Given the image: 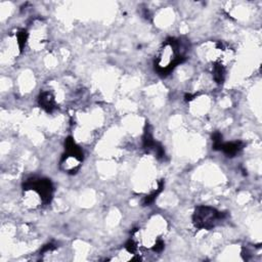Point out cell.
<instances>
[{"instance_id":"52a82bcc","label":"cell","mask_w":262,"mask_h":262,"mask_svg":"<svg viewBox=\"0 0 262 262\" xmlns=\"http://www.w3.org/2000/svg\"><path fill=\"white\" fill-rule=\"evenodd\" d=\"M39 104L47 113H51L55 108V101L53 95L48 91L42 92L39 96Z\"/></svg>"},{"instance_id":"8992f818","label":"cell","mask_w":262,"mask_h":262,"mask_svg":"<svg viewBox=\"0 0 262 262\" xmlns=\"http://www.w3.org/2000/svg\"><path fill=\"white\" fill-rule=\"evenodd\" d=\"M244 148V143L242 141H231V142H222L218 149L222 150L227 157L236 156Z\"/></svg>"},{"instance_id":"3957f363","label":"cell","mask_w":262,"mask_h":262,"mask_svg":"<svg viewBox=\"0 0 262 262\" xmlns=\"http://www.w3.org/2000/svg\"><path fill=\"white\" fill-rule=\"evenodd\" d=\"M64 147L66 152L61 158L60 166L71 174L76 173L80 167V163L83 161V151L71 136L66 139Z\"/></svg>"},{"instance_id":"ba28073f","label":"cell","mask_w":262,"mask_h":262,"mask_svg":"<svg viewBox=\"0 0 262 262\" xmlns=\"http://www.w3.org/2000/svg\"><path fill=\"white\" fill-rule=\"evenodd\" d=\"M212 73H213V78L217 83H219V84L223 83V81L225 79L226 71H225V68L220 62H214Z\"/></svg>"},{"instance_id":"277c9868","label":"cell","mask_w":262,"mask_h":262,"mask_svg":"<svg viewBox=\"0 0 262 262\" xmlns=\"http://www.w3.org/2000/svg\"><path fill=\"white\" fill-rule=\"evenodd\" d=\"M24 190H31L35 192L41 203L47 205L51 202L53 195V185L47 178H29L24 184Z\"/></svg>"},{"instance_id":"30bf717a","label":"cell","mask_w":262,"mask_h":262,"mask_svg":"<svg viewBox=\"0 0 262 262\" xmlns=\"http://www.w3.org/2000/svg\"><path fill=\"white\" fill-rule=\"evenodd\" d=\"M27 40H28V32L26 30H20L16 34V43H17L18 48H19L20 51L24 49Z\"/></svg>"},{"instance_id":"5b68a950","label":"cell","mask_w":262,"mask_h":262,"mask_svg":"<svg viewBox=\"0 0 262 262\" xmlns=\"http://www.w3.org/2000/svg\"><path fill=\"white\" fill-rule=\"evenodd\" d=\"M142 144H143V148L146 151H154L157 158L161 159L165 156L164 147L159 142L155 141L151 130H150V126L148 124L145 125L144 134L142 136Z\"/></svg>"},{"instance_id":"7a4b0ae2","label":"cell","mask_w":262,"mask_h":262,"mask_svg":"<svg viewBox=\"0 0 262 262\" xmlns=\"http://www.w3.org/2000/svg\"><path fill=\"white\" fill-rule=\"evenodd\" d=\"M224 212L217 211L209 206H199L192 214V223L198 229L210 230L216 224L225 218Z\"/></svg>"},{"instance_id":"9c48e42d","label":"cell","mask_w":262,"mask_h":262,"mask_svg":"<svg viewBox=\"0 0 262 262\" xmlns=\"http://www.w3.org/2000/svg\"><path fill=\"white\" fill-rule=\"evenodd\" d=\"M163 187H164V180H161V181L159 182L158 188H157L156 190H154L150 194L146 195V196L143 199V201H142L143 206H148V205H150L151 203H154V201L157 199V195L162 191Z\"/></svg>"},{"instance_id":"6da1fadb","label":"cell","mask_w":262,"mask_h":262,"mask_svg":"<svg viewBox=\"0 0 262 262\" xmlns=\"http://www.w3.org/2000/svg\"><path fill=\"white\" fill-rule=\"evenodd\" d=\"M182 48L183 46L181 45L180 40L175 38L167 39L155 61L156 71L160 75L166 76L170 74L175 67L182 63L186 58Z\"/></svg>"}]
</instances>
